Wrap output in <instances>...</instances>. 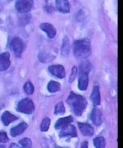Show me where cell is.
<instances>
[{"instance_id":"obj_11","label":"cell","mask_w":123,"mask_h":148,"mask_svg":"<svg viewBox=\"0 0 123 148\" xmlns=\"http://www.w3.org/2000/svg\"><path fill=\"white\" fill-rule=\"evenodd\" d=\"M40 28L42 30L46 33L48 37L53 38L56 36V30L55 27L51 24L48 23H42L40 25Z\"/></svg>"},{"instance_id":"obj_16","label":"cell","mask_w":123,"mask_h":148,"mask_svg":"<svg viewBox=\"0 0 123 148\" xmlns=\"http://www.w3.org/2000/svg\"><path fill=\"white\" fill-rule=\"evenodd\" d=\"M17 118H18L16 116L10 113L8 111H5V112L3 114L1 117L2 123L6 126L8 125L10 123L16 120Z\"/></svg>"},{"instance_id":"obj_2","label":"cell","mask_w":123,"mask_h":148,"mask_svg":"<svg viewBox=\"0 0 123 148\" xmlns=\"http://www.w3.org/2000/svg\"><path fill=\"white\" fill-rule=\"evenodd\" d=\"M73 51L77 58L83 59L88 57L91 52L90 40L85 38L75 41L73 44Z\"/></svg>"},{"instance_id":"obj_14","label":"cell","mask_w":123,"mask_h":148,"mask_svg":"<svg viewBox=\"0 0 123 148\" xmlns=\"http://www.w3.org/2000/svg\"><path fill=\"white\" fill-rule=\"evenodd\" d=\"M56 7L59 12L68 13L70 12L69 3L66 0H58L56 2Z\"/></svg>"},{"instance_id":"obj_17","label":"cell","mask_w":123,"mask_h":148,"mask_svg":"<svg viewBox=\"0 0 123 148\" xmlns=\"http://www.w3.org/2000/svg\"><path fill=\"white\" fill-rule=\"evenodd\" d=\"M91 99L95 106L100 105L101 103V95L100 89L98 86H95L93 88L92 92L91 95Z\"/></svg>"},{"instance_id":"obj_1","label":"cell","mask_w":123,"mask_h":148,"mask_svg":"<svg viewBox=\"0 0 123 148\" xmlns=\"http://www.w3.org/2000/svg\"><path fill=\"white\" fill-rule=\"evenodd\" d=\"M67 103L77 116H81L86 110L87 101L84 97L71 92L68 98Z\"/></svg>"},{"instance_id":"obj_30","label":"cell","mask_w":123,"mask_h":148,"mask_svg":"<svg viewBox=\"0 0 123 148\" xmlns=\"http://www.w3.org/2000/svg\"><path fill=\"white\" fill-rule=\"evenodd\" d=\"M81 148H88V143L87 141H84L83 143H82Z\"/></svg>"},{"instance_id":"obj_15","label":"cell","mask_w":123,"mask_h":148,"mask_svg":"<svg viewBox=\"0 0 123 148\" xmlns=\"http://www.w3.org/2000/svg\"><path fill=\"white\" fill-rule=\"evenodd\" d=\"M73 120L72 116H67L64 118L59 119L56 123L55 127L56 129H62L63 127H65L70 123H72Z\"/></svg>"},{"instance_id":"obj_25","label":"cell","mask_w":123,"mask_h":148,"mask_svg":"<svg viewBox=\"0 0 123 148\" xmlns=\"http://www.w3.org/2000/svg\"><path fill=\"white\" fill-rule=\"evenodd\" d=\"M24 90L26 94L31 95L34 92V86L30 82H27L24 86Z\"/></svg>"},{"instance_id":"obj_3","label":"cell","mask_w":123,"mask_h":148,"mask_svg":"<svg viewBox=\"0 0 123 148\" xmlns=\"http://www.w3.org/2000/svg\"><path fill=\"white\" fill-rule=\"evenodd\" d=\"M18 111L27 114L33 113L35 110V105L31 100L29 98H24L19 102L17 106Z\"/></svg>"},{"instance_id":"obj_32","label":"cell","mask_w":123,"mask_h":148,"mask_svg":"<svg viewBox=\"0 0 123 148\" xmlns=\"http://www.w3.org/2000/svg\"></svg>"},{"instance_id":"obj_23","label":"cell","mask_w":123,"mask_h":148,"mask_svg":"<svg viewBox=\"0 0 123 148\" xmlns=\"http://www.w3.org/2000/svg\"><path fill=\"white\" fill-rule=\"evenodd\" d=\"M65 108L63 102H60L55 107V114L57 115H62L65 113Z\"/></svg>"},{"instance_id":"obj_4","label":"cell","mask_w":123,"mask_h":148,"mask_svg":"<svg viewBox=\"0 0 123 148\" xmlns=\"http://www.w3.org/2000/svg\"><path fill=\"white\" fill-rule=\"evenodd\" d=\"M12 50L16 56L20 57L23 51L24 45L23 41L18 37L14 38L10 43Z\"/></svg>"},{"instance_id":"obj_7","label":"cell","mask_w":123,"mask_h":148,"mask_svg":"<svg viewBox=\"0 0 123 148\" xmlns=\"http://www.w3.org/2000/svg\"><path fill=\"white\" fill-rule=\"evenodd\" d=\"M60 136L61 137H74L77 136V130L72 125H68L62 129L60 133Z\"/></svg>"},{"instance_id":"obj_31","label":"cell","mask_w":123,"mask_h":148,"mask_svg":"<svg viewBox=\"0 0 123 148\" xmlns=\"http://www.w3.org/2000/svg\"><path fill=\"white\" fill-rule=\"evenodd\" d=\"M0 148H5V147L4 146H0Z\"/></svg>"},{"instance_id":"obj_9","label":"cell","mask_w":123,"mask_h":148,"mask_svg":"<svg viewBox=\"0 0 123 148\" xmlns=\"http://www.w3.org/2000/svg\"><path fill=\"white\" fill-rule=\"evenodd\" d=\"M10 65V53L7 52L0 54V71H5Z\"/></svg>"},{"instance_id":"obj_8","label":"cell","mask_w":123,"mask_h":148,"mask_svg":"<svg viewBox=\"0 0 123 148\" xmlns=\"http://www.w3.org/2000/svg\"><path fill=\"white\" fill-rule=\"evenodd\" d=\"M89 83L88 73L86 72H80L78 87L82 90H85L88 88Z\"/></svg>"},{"instance_id":"obj_24","label":"cell","mask_w":123,"mask_h":148,"mask_svg":"<svg viewBox=\"0 0 123 148\" xmlns=\"http://www.w3.org/2000/svg\"><path fill=\"white\" fill-rule=\"evenodd\" d=\"M19 143L21 145L22 148H31L32 147L31 140L28 138H24L21 139L19 141Z\"/></svg>"},{"instance_id":"obj_28","label":"cell","mask_w":123,"mask_h":148,"mask_svg":"<svg viewBox=\"0 0 123 148\" xmlns=\"http://www.w3.org/2000/svg\"><path fill=\"white\" fill-rule=\"evenodd\" d=\"M77 74V69L76 66H74L72 68V71L71 73V75L69 78V82H72L74 81V79L76 77Z\"/></svg>"},{"instance_id":"obj_19","label":"cell","mask_w":123,"mask_h":148,"mask_svg":"<svg viewBox=\"0 0 123 148\" xmlns=\"http://www.w3.org/2000/svg\"><path fill=\"white\" fill-rule=\"evenodd\" d=\"M61 86L60 84L56 81H51L49 82L47 86V88L49 92H56L60 90Z\"/></svg>"},{"instance_id":"obj_27","label":"cell","mask_w":123,"mask_h":148,"mask_svg":"<svg viewBox=\"0 0 123 148\" xmlns=\"http://www.w3.org/2000/svg\"><path fill=\"white\" fill-rule=\"evenodd\" d=\"M9 141V138L5 132L0 131V143H5Z\"/></svg>"},{"instance_id":"obj_22","label":"cell","mask_w":123,"mask_h":148,"mask_svg":"<svg viewBox=\"0 0 123 148\" xmlns=\"http://www.w3.org/2000/svg\"><path fill=\"white\" fill-rule=\"evenodd\" d=\"M50 125V120L48 118H46L44 119L40 125L41 130L43 132H46L49 129V127Z\"/></svg>"},{"instance_id":"obj_20","label":"cell","mask_w":123,"mask_h":148,"mask_svg":"<svg viewBox=\"0 0 123 148\" xmlns=\"http://www.w3.org/2000/svg\"><path fill=\"white\" fill-rule=\"evenodd\" d=\"M93 143L96 148H104L106 147V141L103 137H98L94 139Z\"/></svg>"},{"instance_id":"obj_6","label":"cell","mask_w":123,"mask_h":148,"mask_svg":"<svg viewBox=\"0 0 123 148\" xmlns=\"http://www.w3.org/2000/svg\"><path fill=\"white\" fill-rule=\"evenodd\" d=\"M48 71L52 75L59 78H63L65 76L64 67L61 65H54L48 67Z\"/></svg>"},{"instance_id":"obj_13","label":"cell","mask_w":123,"mask_h":148,"mask_svg":"<svg viewBox=\"0 0 123 148\" xmlns=\"http://www.w3.org/2000/svg\"><path fill=\"white\" fill-rule=\"evenodd\" d=\"M28 127V125L26 123L23 122L16 125V127L12 128L10 130V133L13 137H16L22 134L25 132Z\"/></svg>"},{"instance_id":"obj_10","label":"cell","mask_w":123,"mask_h":148,"mask_svg":"<svg viewBox=\"0 0 123 148\" xmlns=\"http://www.w3.org/2000/svg\"><path fill=\"white\" fill-rule=\"evenodd\" d=\"M91 119L94 125L99 126L103 122L102 113L100 109L95 108L93 109L90 116Z\"/></svg>"},{"instance_id":"obj_29","label":"cell","mask_w":123,"mask_h":148,"mask_svg":"<svg viewBox=\"0 0 123 148\" xmlns=\"http://www.w3.org/2000/svg\"><path fill=\"white\" fill-rule=\"evenodd\" d=\"M9 148H22L18 144L15 143H12L10 145Z\"/></svg>"},{"instance_id":"obj_21","label":"cell","mask_w":123,"mask_h":148,"mask_svg":"<svg viewBox=\"0 0 123 148\" xmlns=\"http://www.w3.org/2000/svg\"><path fill=\"white\" fill-rule=\"evenodd\" d=\"M54 56L50 53H41L39 56V59L43 62H48L54 59Z\"/></svg>"},{"instance_id":"obj_18","label":"cell","mask_w":123,"mask_h":148,"mask_svg":"<svg viewBox=\"0 0 123 148\" xmlns=\"http://www.w3.org/2000/svg\"><path fill=\"white\" fill-rule=\"evenodd\" d=\"M70 46L69 40L67 37H65L63 40V44L61 49V53L64 56H67L69 53Z\"/></svg>"},{"instance_id":"obj_12","label":"cell","mask_w":123,"mask_h":148,"mask_svg":"<svg viewBox=\"0 0 123 148\" xmlns=\"http://www.w3.org/2000/svg\"><path fill=\"white\" fill-rule=\"evenodd\" d=\"M78 125L82 134L85 136H92L94 133L93 127L88 123H79Z\"/></svg>"},{"instance_id":"obj_5","label":"cell","mask_w":123,"mask_h":148,"mask_svg":"<svg viewBox=\"0 0 123 148\" xmlns=\"http://www.w3.org/2000/svg\"><path fill=\"white\" fill-rule=\"evenodd\" d=\"M33 2L30 0H20L16 3V9L21 13L29 12L33 7Z\"/></svg>"},{"instance_id":"obj_26","label":"cell","mask_w":123,"mask_h":148,"mask_svg":"<svg viewBox=\"0 0 123 148\" xmlns=\"http://www.w3.org/2000/svg\"><path fill=\"white\" fill-rule=\"evenodd\" d=\"M90 64L88 62L83 63L80 66V72H86L89 73L90 71Z\"/></svg>"}]
</instances>
